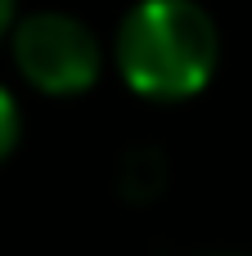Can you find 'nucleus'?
Returning a JSON list of instances; mask_svg holds the SVG:
<instances>
[{
    "label": "nucleus",
    "instance_id": "nucleus-1",
    "mask_svg": "<svg viewBox=\"0 0 252 256\" xmlns=\"http://www.w3.org/2000/svg\"><path fill=\"white\" fill-rule=\"evenodd\" d=\"M221 58V36L198 0H135L113 36L122 81L158 104L198 94Z\"/></svg>",
    "mask_w": 252,
    "mask_h": 256
},
{
    "label": "nucleus",
    "instance_id": "nucleus-3",
    "mask_svg": "<svg viewBox=\"0 0 252 256\" xmlns=\"http://www.w3.org/2000/svg\"><path fill=\"white\" fill-rule=\"evenodd\" d=\"M167 184V158L158 148H131L117 166V189L131 202H153Z\"/></svg>",
    "mask_w": 252,
    "mask_h": 256
},
{
    "label": "nucleus",
    "instance_id": "nucleus-2",
    "mask_svg": "<svg viewBox=\"0 0 252 256\" xmlns=\"http://www.w3.org/2000/svg\"><path fill=\"white\" fill-rule=\"evenodd\" d=\"M14 63L41 94H81L99 81V36L72 14H27L14 27Z\"/></svg>",
    "mask_w": 252,
    "mask_h": 256
},
{
    "label": "nucleus",
    "instance_id": "nucleus-4",
    "mask_svg": "<svg viewBox=\"0 0 252 256\" xmlns=\"http://www.w3.org/2000/svg\"><path fill=\"white\" fill-rule=\"evenodd\" d=\"M18 130H23V117H18V104H14V94L0 86V162L14 153V144H18Z\"/></svg>",
    "mask_w": 252,
    "mask_h": 256
},
{
    "label": "nucleus",
    "instance_id": "nucleus-5",
    "mask_svg": "<svg viewBox=\"0 0 252 256\" xmlns=\"http://www.w3.org/2000/svg\"><path fill=\"white\" fill-rule=\"evenodd\" d=\"M14 27V0H0V36Z\"/></svg>",
    "mask_w": 252,
    "mask_h": 256
}]
</instances>
